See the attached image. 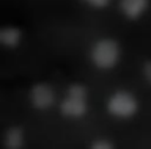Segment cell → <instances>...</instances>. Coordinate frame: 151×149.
I'll return each mask as SVG.
<instances>
[{"mask_svg":"<svg viewBox=\"0 0 151 149\" xmlns=\"http://www.w3.org/2000/svg\"><path fill=\"white\" fill-rule=\"evenodd\" d=\"M60 115L66 119H80L87 116L90 110L88 88L83 83H71L66 90L63 99L58 104Z\"/></svg>","mask_w":151,"mask_h":149,"instance_id":"6da1fadb","label":"cell"},{"mask_svg":"<svg viewBox=\"0 0 151 149\" xmlns=\"http://www.w3.org/2000/svg\"><path fill=\"white\" fill-rule=\"evenodd\" d=\"M88 149H116L113 141H110L109 138H104V137H98L91 140V143L88 144Z\"/></svg>","mask_w":151,"mask_h":149,"instance_id":"ba28073f","label":"cell"},{"mask_svg":"<svg viewBox=\"0 0 151 149\" xmlns=\"http://www.w3.org/2000/svg\"><path fill=\"white\" fill-rule=\"evenodd\" d=\"M28 102L35 110L38 111H46L52 108L57 102V94L52 85L46 82H38L30 86L28 90Z\"/></svg>","mask_w":151,"mask_h":149,"instance_id":"277c9868","label":"cell"},{"mask_svg":"<svg viewBox=\"0 0 151 149\" xmlns=\"http://www.w3.org/2000/svg\"><path fill=\"white\" fill-rule=\"evenodd\" d=\"M90 63L99 71H110L121 60V46L113 38H99L88 50Z\"/></svg>","mask_w":151,"mask_h":149,"instance_id":"7a4b0ae2","label":"cell"},{"mask_svg":"<svg viewBox=\"0 0 151 149\" xmlns=\"http://www.w3.org/2000/svg\"><path fill=\"white\" fill-rule=\"evenodd\" d=\"M25 144V132L19 125H11L3 135L5 149H22Z\"/></svg>","mask_w":151,"mask_h":149,"instance_id":"8992f818","label":"cell"},{"mask_svg":"<svg viewBox=\"0 0 151 149\" xmlns=\"http://www.w3.org/2000/svg\"><path fill=\"white\" fill-rule=\"evenodd\" d=\"M106 110L115 119H131L139 113L140 102L134 93L127 90H115L107 97Z\"/></svg>","mask_w":151,"mask_h":149,"instance_id":"3957f363","label":"cell"},{"mask_svg":"<svg viewBox=\"0 0 151 149\" xmlns=\"http://www.w3.org/2000/svg\"><path fill=\"white\" fill-rule=\"evenodd\" d=\"M142 77L146 82V85L151 86V60H145L142 64Z\"/></svg>","mask_w":151,"mask_h":149,"instance_id":"30bf717a","label":"cell"},{"mask_svg":"<svg viewBox=\"0 0 151 149\" xmlns=\"http://www.w3.org/2000/svg\"><path fill=\"white\" fill-rule=\"evenodd\" d=\"M118 8L127 21H139L148 11L150 0H118Z\"/></svg>","mask_w":151,"mask_h":149,"instance_id":"5b68a950","label":"cell"},{"mask_svg":"<svg viewBox=\"0 0 151 149\" xmlns=\"http://www.w3.org/2000/svg\"><path fill=\"white\" fill-rule=\"evenodd\" d=\"M22 43V31L14 25L2 27L0 30V44L6 49H16Z\"/></svg>","mask_w":151,"mask_h":149,"instance_id":"52a82bcc","label":"cell"},{"mask_svg":"<svg viewBox=\"0 0 151 149\" xmlns=\"http://www.w3.org/2000/svg\"><path fill=\"white\" fill-rule=\"evenodd\" d=\"M79 2L90 8H93V10H106L112 3V0H79Z\"/></svg>","mask_w":151,"mask_h":149,"instance_id":"9c48e42d","label":"cell"}]
</instances>
